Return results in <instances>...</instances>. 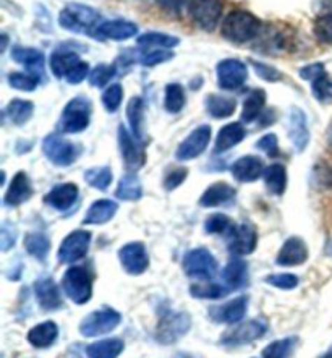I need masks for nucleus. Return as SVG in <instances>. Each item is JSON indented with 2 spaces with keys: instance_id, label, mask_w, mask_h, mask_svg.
I'll list each match as a JSON object with an SVG mask.
<instances>
[{
  "instance_id": "1",
  "label": "nucleus",
  "mask_w": 332,
  "mask_h": 358,
  "mask_svg": "<svg viewBox=\"0 0 332 358\" xmlns=\"http://www.w3.org/2000/svg\"><path fill=\"white\" fill-rule=\"evenodd\" d=\"M60 27L71 33L93 34L101 23V15L83 3H68L60 12Z\"/></svg>"
},
{
  "instance_id": "2",
  "label": "nucleus",
  "mask_w": 332,
  "mask_h": 358,
  "mask_svg": "<svg viewBox=\"0 0 332 358\" xmlns=\"http://www.w3.org/2000/svg\"><path fill=\"white\" fill-rule=\"evenodd\" d=\"M259 28H261V23L254 15L243 12V10H235L224 20L222 34L232 43H247V41L257 38Z\"/></svg>"
},
{
  "instance_id": "3",
  "label": "nucleus",
  "mask_w": 332,
  "mask_h": 358,
  "mask_svg": "<svg viewBox=\"0 0 332 358\" xmlns=\"http://www.w3.org/2000/svg\"><path fill=\"white\" fill-rule=\"evenodd\" d=\"M62 287L71 301L78 305L86 303L93 294V284H91L88 269L81 268V266L70 268L62 279Z\"/></svg>"
},
{
  "instance_id": "4",
  "label": "nucleus",
  "mask_w": 332,
  "mask_h": 358,
  "mask_svg": "<svg viewBox=\"0 0 332 358\" xmlns=\"http://www.w3.org/2000/svg\"><path fill=\"white\" fill-rule=\"evenodd\" d=\"M91 120V104L86 98L71 99L64 109L60 130L65 133H81L88 129Z\"/></svg>"
},
{
  "instance_id": "5",
  "label": "nucleus",
  "mask_w": 332,
  "mask_h": 358,
  "mask_svg": "<svg viewBox=\"0 0 332 358\" xmlns=\"http://www.w3.org/2000/svg\"><path fill=\"white\" fill-rule=\"evenodd\" d=\"M44 155L55 166L65 167L73 164L80 156V148L59 135H49L43 143Z\"/></svg>"
},
{
  "instance_id": "6",
  "label": "nucleus",
  "mask_w": 332,
  "mask_h": 358,
  "mask_svg": "<svg viewBox=\"0 0 332 358\" xmlns=\"http://www.w3.org/2000/svg\"><path fill=\"white\" fill-rule=\"evenodd\" d=\"M183 269L190 278L211 279L217 271V263L208 250L195 248L183 258Z\"/></svg>"
},
{
  "instance_id": "7",
  "label": "nucleus",
  "mask_w": 332,
  "mask_h": 358,
  "mask_svg": "<svg viewBox=\"0 0 332 358\" xmlns=\"http://www.w3.org/2000/svg\"><path fill=\"white\" fill-rule=\"evenodd\" d=\"M119 323L120 315L110 308H104L86 316L80 326V331L85 337H96L114 331Z\"/></svg>"
},
{
  "instance_id": "8",
  "label": "nucleus",
  "mask_w": 332,
  "mask_h": 358,
  "mask_svg": "<svg viewBox=\"0 0 332 358\" xmlns=\"http://www.w3.org/2000/svg\"><path fill=\"white\" fill-rule=\"evenodd\" d=\"M217 83L222 90L232 91L242 86L247 81V65L237 59H226L217 65Z\"/></svg>"
},
{
  "instance_id": "9",
  "label": "nucleus",
  "mask_w": 332,
  "mask_h": 358,
  "mask_svg": "<svg viewBox=\"0 0 332 358\" xmlns=\"http://www.w3.org/2000/svg\"><path fill=\"white\" fill-rule=\"evenodd\" d=\"M222 15L221 0H193L192 17L199 28L212 31Z\"/></svg>"
},
{
  "instance_id": "10",
  "label": "nucleus",
  "mask_w": 332,
  "mask_h": 358,
  "mask_svg": "<svg viewBox=\"0 0 332 358\" xmlns=\"http://www.w3.org/2000/svg\"><path fill=\"white\" fill-rule=\"evenodd\" d=\"M91 243V234L86 230H75L66 237L59 248L60 263H73L88 253Z\"/></svg>"
},
{
  "instance_id": "11",
  "label": "nucleus",
  "mask_w": 332,
  "mask_h": 358,
  "mask_svg": "<svg viewBox=\"0 0 332 358\" xmlns=\"http://www.w3.org/2000/svg\"><path fill=\"white\" fill-rule=\"evenodd\" d=\"M190 329V316L187 313H168L157 326L156 337L162 344H173Z\"/></svg>"
},
{
  "instance_id": "12",
  "label": "nucleus",
  "mask_w": 332,
  "mask_h": 358,
  "mask_svg": "<svg viewBox=\"0 0 332 358\" xmlns=\"http://www.w3.org/2000/svg\"><path fill=\"white\" fill-rule=\"evenodd\" d=\"M211 140V129L209 125H201L196 130H193L182 145L177 150V159L180 161H190L195 159L201 152L208 148V143Z\"/></svg>"
},
{
  "instance_id": "13",
  "label": "nucleus",
  "mask_w": 332,
  "mask_h": 358,
  "mask_svg": "<svg viewBox=\"0 0 332 358\" xmlns=\"http://www.w3.org/2000/svg\"><path fill=\"white\" fill-rule=\"evenodd\" d=\"M266 332V324L263 321H247V323H242L238 326H235L233 329L227 331L221 342L224 345H243L248 344L258 337H261Z\"/></svg>"
},
{
  "instance_id": "14",
  "label": "nucleus",
  "mask_w": 332,
  "mask_h": 358,
  "mask_svg": "<svg viewBox=\"0 0 332 358\" xmlns=\"http://www.w3.org/2000/svg\"><path fill=\"white\" fill-rule=\"evenodd\" d=\"M136 31L138 28L135 23L125 22V20H109V22H101L91 36L98 41H125L133 38Z\"/></svg>"
},
{
  "instance_id": "15",
  "label": "nucleus",
  "mask_w": 332,
  "mask_h": 358,
  "mask_svg": "<svg viewBox=\"0 0 332 358\" xmlns=\"http://www.w3.org/2000/svg\"><path fill=\"white\" fill-rule=\"evenodd\" d=\"M258 235L257 230L252 224H242V226L233 227L229 237V250L233 255L243 257V255H250L257 248Z\"/></svg>"
},
{
  "instance_id": "16",
  "label": "nucleus",
  "mask_w": 332,
  "mask_h": 358,
  "mask_svg": "<svg viewBox=\"0 0 332 358\" xmlns=\"http://www.w3.org/2000/svg\"><path fill=\"white\" fill-rule=\"evenodd\" d=\"M120 263L130 274H141L147 268V253L143 243H129L119 252Z\"/></svg>"
},
{
  "instance_id": "17",
  "label": "nucleus",
  "mask_w": 332,
  "mask_h": 358,
  "mask_svg": "<svg viewBox=\"0 0 332 358\" xmlns=\"http://www.w3.org/2000/svg\"><path fill=\"white\" fill-rule=\"evenodd\" d=\"M119 145L122 156H124L125 166L129 171L135 172L140 167H143V164L146 161L145 152H143L140 145L130 136V133L125 130L124 125L119 127Z\"/></svg>"
},
{
  "instance_id": "18",
  "label": "nucleus",
  "mask_w": 332,
  "mask_h": 358,
  "mask_svg": "<svg viewBox=\"0 0 332 358\" xmlns=\"http://www.w3.org/2000/svg\"><path fill=\"white\" fill-rule=\"evenodd\" d=\"M247 305V296H238V299L227 301V303H224L221 306H214V308L209 311V316H211V320L216 321V323H238V321L245 316Z\"/></svg>"
},
{
  "instance_id": "19",
  "label": "nucleus",
  "mask_w": 332,
  "mask_h": 358,
  "mask_svg": "<svg viewBox=\"0 0 332 358\" xmlns=\"http://www.w3.org/2000/svg\"><path fill=\"white\" fill-rule=\"evenodd\" d=\"M12 59L15 62L22 64L29 73L36 76L38 80H43L44 76V54L39 52L38 49L33 48H22L17 45L12 50Z\"/></svg>"
},
{
  "instance_id": "20",
  "label": "nucleus",
  "mask_w": 332,
  "mask_h": 358,
  "mask_svg": "<svg viewBox=\"0 0 332 358\" xmlns=\"http://www.w3.org/2000/svg\"><path fill=\"white\" fill-rule=\"evenodd\" d=\"M289 135L290 140H292L295 150L301 152L308 146L310 141V131H308V124H306V115L303 110L297 109V107H292L290 110V120H289Z\"/></svg>"
},
{
  "instance_id": "21",
  "label": "nucleus",
  "mask_w": 332,
  "mask_h": 358,
  "mask_svg": "<svg viewBox=\"0 0 332 358\" xmlns=\"http://www.w3.org/2000/svg\"><path fill=\"white\" fill-rule=\"evenodd\" d=\"M306 258H308V248H306L305 242L298 237L289 238L280 248L277 255V264L279 266H298L303 264Z\"/></svg>"
},
{
  "instance_id": "22",
  "label": "nucleus",
  "mask_w": 332,
  "mask_h": 358,
  "mask_svg": "<svg viewBox=\"0 0 332 358\" xmlns=\"http://www.w3.org/2000/svg\"><path fill=\"white\" fill-rule=\"evenodd\" d=\"M44 199L49 206L59 209V211H65V209L73 206L78 199V187L73 183H62V185L54 187Z\"/></svg>"
},
{
  "instance_id": "23",
  "label": "nucleus",
  "mask_w": 332,
  "mask_h": 358,
  "mask_svg": "<svg viewBox=\"0 0 332 358\" xmlns=\"http://www.w3.org/2000/svg\"><path fill=\"white\" fill-rule=\"evenodd\" d=\"M263 161L257 156H245L232 166V176L238 182H254L261 177Z\"/></svg>"
},
{
  "instance_id": "24",
  "label": "nucleus",
  "mask_w": 332,
  "mask_h": 358,
  "mask_svg": "<svg viewBox=\"0 0 332 358\" xmlns=\"http://www.w3.org/2000/svg\"><path fill=\"white\" fill-rule=\"evenodd\" d=\"M31 193H33V188H31V183H29V178L24 172H18L17 176L13 177V182L10 188L5 193V204H8V206H18V204H22L27 201V199L31 198Z\"/></svg>"
},
{
  "instance_id": "25",
  "label": "nucleus",
  "mask_w": 332,
  "mask_h": 358,
  "mask_svg": "<svg viewBox=\"0 0 332 358\" xmlns=\"http://www.w3.org/2000/svg\"><path fill=\"white\" fill-rule=\"evenodd\" d=\"M36 296H38L39 305L44 310H55L62 305V299H60L59 289L52 279L45 278L36 282Z\"/></svg>"
},
{
  "instance_id": "26",
  "label": "nucleus",
  "mask_w": 332,
  "mask_h": 358,
  "mask_svg": "<svg viewBox=\"0 0 332 358\" xmlns=\"http://www.w3.org/2000/svg\"><path fill=\"white\" fill-rule=\"evenodd\" d=\"M83 60L73 52H54L50 55V70L57 78H68Z\"/></svg>"
},
{
  "instance_id": "27",
  "label": "nucleus",
  "mask_w": 332,
  "mask_h": 358,
  "mask_svg": "<svg viewBox=\"0 0 332 358\" xmlns=\"http://www.w3.org/2000/svg\"><path fill=\"white\" fill-rule=\"evenodd\" d=\"M59 327L55 326L52 321H45V323H41L34 326L31 331L28 332V341L29 344L38 347V349H45V347L52 345L55 339H57Z\"/></svg>"
},
{
  "instance_id": "28",
  "label": "nucleus",
  "mask_w": 332,
  "mask_h": 358,
  "mask_svg": "<svg viewBox=\"0 0 332 358\" xmlns=\"http://www.w3.org/2000/svg\"><path fill=\"white\" fill-rule=\"evenodd\" d=\"M127 119L136 141H141L145 136V104L141 98H131L127 107Z\"/></svg>"
},
{
  "instance_id": "29",
  "label": "nucleus",
  "mask_w": 332,
  "mask_h": 358,
  "mask_svg": "<svg viewBox=\"0 0 332 358\" xmlns=\"http://www.w3.org/2000/svg\"><path fill=\"white\" fill-rule=\"evenodd\" d=\"M233 196H235L233 188L231 185H227V183L221 182V183H214V185L209 187L208 190L203 193L199 203H201V206L204 208H214V206H219V204L231 201Z\"/></svg>"
},
{
  "instance_id": "30",
  "label": "nucleus",
  "mask_w": 332,
  "mask_h": 358,
  "mask_svg": "<svg viewBox=\"0 0 332 358\" xmlns=\"http://www.w3.org/2000/svg\"><path fill=\"white\" fill-rule=\"evenodd\" d=\"M117 213V204L110 199H98L91 204L85 216V224H104L109 222Z\"/></svg>"
},
{
  "instance_id": "31",
  "label": "nucleus",
  "mask_w": 332,
  "mask_h": 358,
  "mask_svg": "<svg viewBox=\"0 0 332 358\" xmlns=\"http://www.w3.org/2000/svg\"><path fill=\"white\" fill-rule=\"evenodd\" d=\"M264 182L270 195H282L285 192V187H287V172H285V167L280 166V164L269 166L264 172Z\"/></svg>"
},
{
  "instance_id": "32",
  "label": "nucleus",
  "mask_w": 332,
  "mask_h": 358,
  "mask_svg": "<svg viewBox=\"0 0 332 358\" xmlns=\"http://www.w3.org/2000/svg\"><path fill=\"white\" fill-rule=\"evenodd\" d=\"M245 136V129L240 124H229L224 127V129L219 131L217 140H216V148L214 151L216 152H224L231 150L235 145H238L240 141L243 140Z\"/></svg>"
},
{
  "instance_id": "33",
  "label": "nucleus",
  "mask_w": 332,
  "mask_h": 358,
  "mask_svg": "<svg viewBox=\"0 0 332 358\" xmlns=\"http://www.w3.org/2000/svg\"><path fill=\"white\" fill-rule=\"evenodd\" d=\"M124 350V342L120 339H104L88 347L89 358H117Z\"/></svg>"
},
{
  "instance_id": "34",
  "label": "nucleus",
  "mask_w": 332,
  "mask_h": 358,
  "mask_svg": "<svg viewBox=\"0 0 332 358\" xmlns=\"http://www.w3.org/2000/svg\"><path fill=\"white\" fill-rule=\"evenodd\" d=\"M180 44L175 36H168L164 33H146L138 38V45L143 49H172Z\"/></svg>"
},
{
  "instance_id": "35",
  "label": "nucleus",
  "mask_w": 332,
  "mask_h": 358,
  "mask_svg": "<svg viewBox=\"0 0 332 358\" xmlns=\"http://www.w3.org/2000/svg\"><path fill=\"white\" fill-rule=\"evenodd\" d=\"M143 195V187L140 178L133 173H129L122 178L119 187H117L115 196L119 199H124V201H136Z\"/></svg>"
},
{
  "instance_id": "36",
  "label": "nucleus",
  "mask_w": 332,
  "mask_h": 358,
  "mask_svg": "<svg viewBox=\"0 0 332 358\" xmlns=\"http://www.w3.org/2000/svg\"><path fill=\"white\" fill-rule=\"evenodd\" d=\"M247 269L248 266L243 259L235 258L226 266V269H224L222 273V278L232 289H238L242 287L245 280H247Z\"/></svg>"
},
{
  "instance_id": "37",
  "label": "nucleus",
  "mask_w": 332,
  "mask_h": 358,
  "mask_svg": "<svg viewBox=\"0 0 332 358\" xmlns=\"http://www.w3.org/2000/svg\"><path fill=\"white\" fill-rule=\"evenodd\" d=\"M34 110V106L31 101H23V99H13L7 107V114L10 120L17 125H23L31 119Z\"/></svg>"
},
{
  "instance_id": "38",
  "label": "nucleus",
  "mask_w": 332,
  "mask_h": 358,
  "mask_svg": "<svg viewBox=\"0 0 332 358\" xmlns=\"http://www.w3.org/2000/svg\"><path fill=\"white\" fill-rule=\"evenodd\" d=\"M206 106L209 114L216 119H226V117H231L235 112V101L229 98H222V96L211 94L206 99Z\"/></svg>"
},
{
  "instance_id": "39",
  "label": "nucleus",
  "mask_w": 332,
  "mask_h": 358,
  "mask_svg": "<svg viewBox=\"0 0 332 358\" xmlns=\"http://www.w3.org/2000/svg\"><path fill=\"white\" fill-rule=\"evenodd\" d=\"M264 102H266V94L261 90L252 91V93L248 94V98L245 99L242 119L247 122V124L253 122L259 115V112H261Z\"/></svg>"
},
{
  "instance_id": "40",
  "label": "nucleus",
  "mask_w": 332,
  "mask_h": 358,
  "mask_svg": "<svg viewBox=\"0 0 332 358\" xmlns=\"http://www.w3.org/2000/svg\"><path fill=\"white\" fill-rule=\"evenodd\" d=\"M166 110L171 114H177L185 106V91L180 85L172 83L166 88V98H164Z\"/></svg>"
},
{
  "instance_id": "41",
  "label": "nucleus",
  "mask_w": 332,
  "mask_h": 358,
  "mask_svg": "<svg viewBox=\"0 0 332 358\" xmlns=\"http://www.w3.org/2000/svg\"><path fill=\"white\" fill-rule=\"evenodd\" d=\"M24 247H27L29 255H33V257L39 259H44L49 253L50 242L44 234H29L24 238Z\"/></svg>"
},
{
  "instance_id": "42",
  "label": "nucleus",
  "mask_w": 332,
  "mask_h": 358,
  "mask_svg": "<svg viewBox=\"0 0 332 358\" xmlns=\"http://www.w3.org/2000/svg\"><path fill=\"white\" fill-rule=\"evenodd\" d=\"M295 344H297V339H295V337L275 341L263 350V358H289V355L292 354Z\"/></svg>"
},
{
  "instance_id": "43",
  "label": "nucleus",
  "mask_w": 332,
  "mask_h": 358,
  "mask_svg": "<svg viewBox=\"0 0 332 358\" xmlns=\"http://www.w3.org/2000/svg\"><path fill=\"white\" fill-rule=\"evenodd\" d=\"M85 178L91 187L98 188V190H107L112 183V172L109 167L89 169V171H86Z\"/></svg>"
},
{
  "instance_id": "44",
  "label": "nucleus",
  "mask_w": 332,
  "mask_h": 358,
  "mask_svg": "<svg viewBox=\"0 0 332 358\" xmlns=\"http://www.w3.org/2000/svg\"><path fill=\"white\" fill-rule=\"evenodd\" d=\"M115 75V66L110 65H98L91 70L89 73V83L96 86V88H104V86L112 80Z\"/></svg>"
},
{
  "instance_id": "45",
  "label": "nucleus",
  "mask_w": 332,
  "mask_h": 358,
  "mask_svg": "<svg viewBox=\"0 0 332 358\" xmlns=\"http://www.w3.org/2000/svg\"><path fill=\"white\" fill-rule=\"evenodd\" d=\"M124 99V90L122 85H112L102 94V104L109 112H115L120 107V102Z\"/></svg>"
},
{
  "instance_id": "46",
  "label": "nucleus",
  "mask_w": 332,
  "mask_h": 358,
  "mask_svg": "<svg viewBox=\"0 0 332 358\" xmlns=\"http://www.w3.org/2000/svg\"><path fill=\"white\" fill-rule=\"evenodd\" d=\"M192 295L198 296V299H219V296L226 295L227 290L221 287V285L217 284H195L192 285L190 289Z\"/></svg>"
},
{
  "instance_id": "47",
  "label": "nucleus",
  "mask_w": 332,
  "mask_h": 358,
  "mask_svg": "<svg viewBox=\"0 0 332 358\" xmlns=\"http://www.w3.org/2000/svg\"><path fill=\"white\" fill-rule=\"evenodd\" d=\"M39 81L31 73H12L8 76V83L12 88L20 91H34Z\"/></svg>"
},
{
  "instance_id": "48",
  "label": "nucleus",
  "mask_w": 332,
  "mask_h": 358,
  "mask_svg": "<svg viewBox=\"0 0 332 358\" xmlns=\"http://www.w3.org/2000/svg\"><path fill=\"white\" fill-rule=\"evenodd\" d=\"M315 34L321 43L332 44V13L323 15L315 22Z\"/></svg>"
},
{
  "instance_id": "49",
  "label": "nucleus",
  "mask_w": 332,
  "mask_h": 358,
  "mask_svg": "<svg viewBox=\"0 0 332 358\" xmlns=\"http://www.w3.org/2000/svg\"><path fill=\"white\" fill-rule=\"evenodd\" d=\"M204 229L209 234H222L226 232L227 229H233L231 219L224 214H212V216L208 217V221L204 222Z\"/></svg>"
},
{
  "instance_id": "50",
  "label": "nucleus",
  "mask_w": 332,
  "mask_h": 358,
  "mask_svg": "<svg viewBox=\"0 0 332 358\" xmlns=\"http://www.w3.org/2000/svg\"><path fill=\"white\" fill-rule=\"evenodd\" d=\"M172 59V52L168 50H159V49H143V54L140 57V62L146 66H152L157 64L166 62V60Z\"/></svg>"
},
{
  "instance_id": "51",
  "label": "nucleus",
  "mask_w": 332,
  "mask_h": 358,
  "mask_svg": "<svg viewBox=\"0 0 332 358\" xmlns=\"http://www.w3.org/2000/svg\"><path fill=\"white\" fill-rule=\"evenodd\" d=\"M268 282L270 285H274V287H279V289H284V290H290V289H295L298 285V278L294 274H277V275H269Z\"/></svg>"
},
{
  "instance_id": "52",
  "label": "nucleus",
  "mask_w": 332,
  "mask_h": 358,
  "mask_svg": "<svg viewBox=\"0 0 332 358\" xmlns=\"http://www.w3.org/2000/svg\"><path fill=\"white\" fill-rule=\"evenodd\" d=\"M313 93L319 101H329L332 99V81L328 80V76H321L316 81H313Z\"/></svg>"
},
{
  "instance_id": "53",
  "label": "nucleus",
  "mask_w": 332,
  "mask_h": 358,
  "mask_svg": "<svg viewBox=\"0 0 332 358\" xmlns=\"http://www.w3.org/2000/svg\"><path fill=\"white\" fill-rule=\"evenodd\" d=\"M187 169H175V171L168 172L166 176V180H164V188L166 190H173V188H177L178 185H182L183 180L187 178Z\"/></svg>"
},
{
  "instance_id": "54",
  "label": "nucleus",
  "mask_w": 332,
  "mask_h": 358,
  "mask_svg": "<svg viewBox=\"0 0 332 358\" xmlns=\"http://www.w3.org/2000/svg\"><path fill=\"white\" fill-rule=\"evenodd\" d=\"M324 75H326V69L323 64H311L308 66H303V69L300 70V76L306 81H316Z\"/></svg>"
},
{
  "instance_id": "55",
  "label": "nucleus",
  "mask_w": 332,
  "mask_h": 358,
  "mask_svg": "<svg viewBox=\"0 0 332 358\" xmlns=\"http://www.w3.org/2000/svg\"><path fill=\"white\" fill-rule=\"evenodd\" d=\"M257 148H259L261 151L268 152V156H275V152H277V136L273 135V133L264 135L261 140L258 141Z\"/></svg>"
},
{
  "instance_id": "56",
  "label": "nucleus",
  "mask_w": 332,
  "mask_h": 358,
  "mask_svg": "<svg viewBox=\"0 0 332 358\" xmlns=\"http://www.w3.org/2000/svg\"><path fill=\"white\" fill-rule=\"evenodd\" d=\"M15 238H17V234H15V229L10 226V224H3L2 232H0V243H2V252H7V250L15 243Z\"/></svg>"
},
{
  "instance_id": "57",
  "label": "nucleus",
  "mask_w": 332,
  "mask_h": 358,
  "mask_svg": "<svg viewBox=\"0 0 332 358\" xmlns=\"http://www.w3.org/2000/svg\"><path fill=\"white\" fill-rule=\"evenodd\" d=\"M162 8L172 13H180L182 10H185L190 0H156Z\"/></svg>"
},
{
  "instance_id": "58",
  "label": "nucleus",
  "mask_w": 332,
  "mask_h": 358,
  "mask_svg": "<svg viewBox=\"0 0 332 358\" xmlns=\"http://www.w3.org/2000/svg\"><path fill=\"white\" fill-rule=\"evenodd\" d=\"M254 65V70H257V73L259 76H263L264 80L268 81H277L279 80V71H275L274 69H270V66L264 65V64H253Z\"/></svg>"
},
{
  "instance_id": "59",
  "label": "nucleus",
  "mask_w": 332,
  "mask_h": 358,
  "mask_svg": "<svg viewBox=\"0 0 332 358\" xmlns=\"http://www.w3.org/2000/svg\"><path fill=\"white\" fill-rule=\"evenodd\" d=\"M326 183L332 188V166L328 167V171H326Z\"/></svg>"
},
{
  "instance_id": "60",
  "label": "nucleus",
  "mask_w": 332,
  "mask_h": 358,
  "mask_svg": "<svg viewBox=\"0 0 332 358\" xmlns=\"http://www.w3.org/2000/svg\"><path fill=\"white\" fill-rule=\"evenodd\" d=\"M328 143H329V146L332 148V125L329 127V130H328Z\"/></svg>"
}]
</instances>
